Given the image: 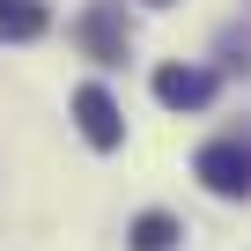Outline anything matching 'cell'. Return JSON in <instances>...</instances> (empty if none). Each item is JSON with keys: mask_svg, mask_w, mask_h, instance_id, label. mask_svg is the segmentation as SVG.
<instances>
[{"mask_svg": "<svg viewBox=\"0 0 251 251\" xmlns=\"http://www.w3.org/2000/svg\"><path fill=\"white\" fill-rule=\"evenodd\" d=\"M192 177L207 192H222V200H251V148L244 141H207L192 155Z\"/></svg>", "mask_w": 251, "mask_h": 251, "instance_id": "1", "label": "cell"}, {"mask_svg": "<svg viewBox=\"0 0 251 251\" xmlns=\"http://www.w3.org/2000/svg\"><path fill=\"white\" fill-rule=\"evenodd\" d=\"M74 126H81V141H89V148H118V141H126V118H118L111 89H96V81L74 89Z\"/></svg>", "mask_w": 251, "mask_h": 251, "instance_id": "2", "label": "cell"}, {"mask_svg": "<svg viewBox=\"0 0 251 251\" xmlns=\"http://www.w3.org/2000/svg\"><path fill=\"white\" fill-rule=\"evenodd\" d=\"M155 103L163 111H200V103H214V74L207 67H155Z\"/></svg>", "mask_w": 251, "mask_h": 251, "instance_id": "3", "label": "cell"}, {"mask_svg": "<svg viewBox=\"0 0 251 251\" xmlns=\"http://www.w3.org/2000/svg\"><path fill=\"white\" fill-rule=\"evenodd\" d=\"M81 45H89V59H103V67L126 59V15H118V0H96V8L81 15Z\"/></svg>", "mask_w": 251, "mask_h": 251, "instance_id": "4", "label": "cell"}, {"mask_svg": "<svg viewBox=\"0 0 251 251\" xmlns=\"http://www.w3.org/2000/svg\"><path fill=\"white\" fill-rule=\"evenodd\" d=\"M52 30V8L45 0H0V45H30Z\"/></svg>", "mask_w": 251, "mask_h": 251, "instance_id": "5", "label": "cell"}, {"mask_svg": "<svg viewBox=\"0 0 251 251\" xmlns=\"http://www.w3.org/2000/svg\"><path fill=\"white\" fill-rule=\"evenodd\" d=\"M177 214H141L133 229H126V251H177Z\"/></svg>", "mask_w": 251, "mask_h": 251, "instance_id": "6", "label": "cell"}, {"mask_svg": "<svg viewBox=\"0 0 251 251\" xmlns=\"http://www.w3.org/2000/svg\"><path fill=\"white\" fill-rule=\"evenodd\" d=\"M148 8H170V0H148Z\"/></svg>", "mask_w": 251, "mask_h": 251, "instance_id": "7", "label": "cell"}]
</instances>
